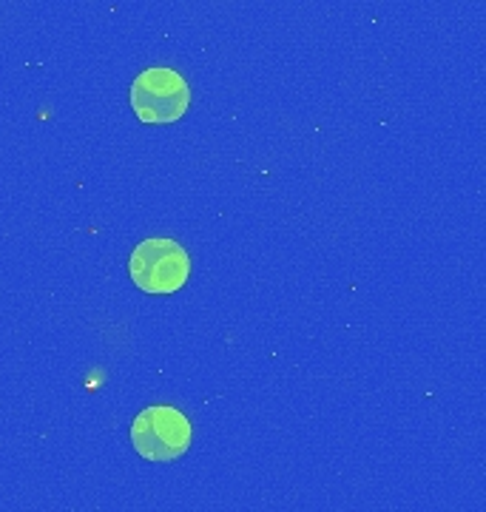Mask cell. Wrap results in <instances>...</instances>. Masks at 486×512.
Here are the masks:
<instances>
[{
  "label": "cell",
  "mask_w": 486,
  "mask_h": 512,
  "mask_svg": "<svg viewBox=\"0 0 486 512\" xmlns=\"http://www.w3.org/2000/svg\"><path fill=\"white\" fill-rule=\"evenodd\" d=\"M128 274L143 293H177L191 279V256L177 239H143L128 256Z\"/></svg>",
  "instance_id": "cell-1"
},
{
  "label": "cell",
  "mask_w": 486,
  "mask_h": 512,
  "mask_svg": "<svg viewBox=\"0 0 486 512\" xmlns=\"http://www.w3.org/2000/svg\"><path fill=\"white\" fill-rule=\"evenodd\" d=\"M131 109L145 126H168L191 109V86L180 72L151 66L131 83Z\"/></svg>",
  "instance_id": "cell-2"
},
{
  "label": "cell",
  "mask_w": 486,
  "mask_h": 512,
  "mask_svg": "<svg viewBox=\"0 0 486 512\" xmlns=\"http://www.w3.org/2000/svg\"><path fill=\"white\" fill-rule=\"evenodd\" d=\"M191 441V421L171 404H151L131 424V444L145 461H177L191 450Z\"/></svg>",
  "instance_id": "cell-3"
}]
</instances>
